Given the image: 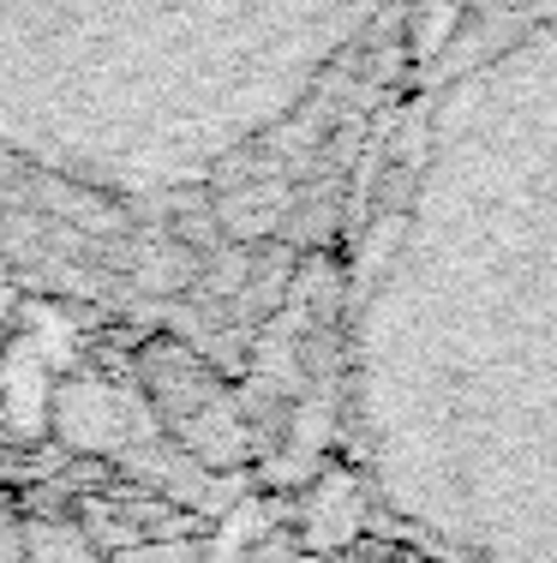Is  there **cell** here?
Listing matches in <instances>:
<instances>
[{"label":"cell","mask_w":557,"mask_h":563,"mask_svg":"<svg viewBox=\"0 0 557 563\" xmlns=\"http://www.w3.org/2000/svg\"><path fill=\"white\" fill-rule=\"evenodd\" d=\"M288 563H324V558H307V552H300V558H288Z\"/></svg>","instance_id":"1"}]
</instances>
